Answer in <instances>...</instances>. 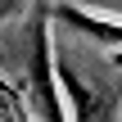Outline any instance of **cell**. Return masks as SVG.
Wrapping results in <instances>:
<instances>
[{"instance_id":"obj_1","label":"cell","mask_w":122,"mask_h":122,"mask_svg":"<svg viewBox=\"0 0 122 122\" xmlns=\"http://www.w3.org/2000/svg\"><path fill=\"white\" fill-rule=\"evenodd\" d=\"M50 27H54L50 5H36L32 23H27V59H23V86L18 91H23L32 122H72L68 95L59 86V50L50 41Z\"/></svg>"},{"instance_id":"obj_2","label":"cell","mask_w":122,"mask_h":122,"mask_svg":"<svg viewBox=\"0 0 122 122\" xmlns=\"http://www.w3.org/2000/svg\"><path fill=\"white\" fill-rule=\"evenodd\" d=\"M54 23H68L72 32L91 36V41H104V45H122V23H113L109 14H95L86 5H50Z\"/></svg>"},{"instance_id":"obj_3","label":"cell","mask_w":122,"mask_h":122,"mask_svg":"<svg viewBox=\"0 0 122 122\" xmlns=\"http://www.w3.org/2000/svg\"><path fill=\"white\" fill-rule=\"evenodd\" d=\"M0 122H5V104H0Z\"/></svg>"}]
</instances>
